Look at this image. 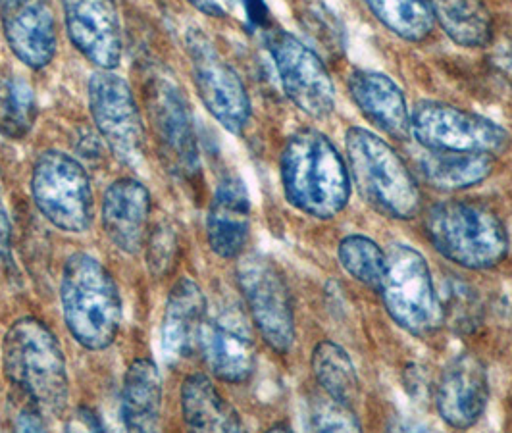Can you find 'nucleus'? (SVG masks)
Instances as JSON below:
<instances>
[{
	"label": "nucleus",
	"instance_id": "b1692460",
	"mask_svg": "<svg viewBox=\"0 0 512 433\" xmlns=\"http://www.w3.org/2000/svg\"><path fill=\"white\" fill-rule=\"evenodd\" d=\"M493 166V156L482 153L426 151L420 158L424 179L443 191H461L484 183L491 176Z\"/></svg>",
	"mask_w": 512,
	"mask_h": 433
},
{
	"label": "nucleus",
	"instance_id": "5701e85b",
	"mask_svg": "<svg viewBox=\"0 0 512 433\" xmlns=\"http://www.w3.org/2000/svg\"><path fill=\"white\" fill-rule=\"evenodd\" d=\"M181 414L195 432H241L237 410L220 395L205 374H193L181 385Z\"/></svg>",
	"mask_w": 512,
	"mask_h": 433
},
{
	"label": "nucleus",
	"instance_id": "f257e3e1",
	"mask_svg": "<svg viewBox=\"0 0 512 433\" xmlns=\"http://www.w3.org/2000/svg\"><path fill=\"white\" fill-rule=\"evenodd\" d=\"M4 378L43 418L60 416L70 401L64 351L51 328L37 318L14 322L2 341Z\"/></svg>",
	"mask_w": 512,
	"mask_h": 433
},
{
	"label": "nucleus",
	"instance_id": "f8f14e48",
	"mask_svg": "<svg viewBox=\"0 0 512 433\" xmlns=\"http://www.w3.org/2000/svg\"><path fill=\"white\" fill-rule=\"evenodd\" d=\"M266 43L287 99L310 118H328L335 87L322 58L285 29H270Z\"/></svg>",
	"mask_w": 512,
	"mask_h": 433
},
{
	"label": "nucleus",
	"instance_id": "7c9ffc66",
	"mask_svg": "<svg viewBox=\"0 0 512 433\" xmlns=\"http://www.w3.org/2000/svg\"><path fill=\"white\" fill-rule=\"evenodd\" d=\"M178 260V237L176 233L166 228V226H158L151 241H149V253H147V262H149V270L156 278L166 276L174 264Z\"/></svg>",
	"mask_w": 512,
	"mask_h": 433
},
{
	"label": "nucleus",
	"instance_id": "72a5a7b5",
	"mask_svg": "<svg viewBox=\"0 0 512 433\" xmlns=\"http://www.w3.org/2000/svg\"><path fill=\"white\" fill-rule=\"evenodd\" d=\"M26 0H0V10H6V8H12V6H18Z\"/></svg>",
	"mask_w": 512,
	"mask_h": 433
},
{
	"label": "nucleus",
	"instance_id": "423d86ee",
	"mask_svg": "<svg viewBox=\"0 0 512 433\" xmlns=\"http://www.w3.org/2000/svg\"><path fill=\"white\" fill-rule=\"evenodd\" d=\"M393 322L416 337H430L445 324V310L437 295L424 255L407 243H393L385 251V274L378 289Z\"/></svg>",
	"mask_w": 512,
	"mask_h": 433
},
{
	"label": "nucleus",
	"instance_id": "f03ea898",
	"mask_svg": "<svg viewBox=\"0 0 512 433\" xmlns=\"http://www.w3.org/2000/svg\"><path fill=\"white\" fill-rule=\"evenodd\" d=\"M280 176L285 199L312 218L330 220L349 203V168L332 141L316 129H301L287 139Z\"/></svg>",
	"mask_w": 512,
	"mask_h": 433
},
{
	"label": "nucleus",
	"instance_id": "6ab92c4d",
	"mask_svg": "<svg viewBox=\"0 0 512 433\" xmlns=\"http://www.w3.org/2000/svg\"><path fill=\"white\" fill-rule=\"evenodd\" d=\"M206 316L203 289L191 278H181L166 299L160 324V351L166 362H178L199 351Z\"/></svg>",
	"mask_w": 512,
	"mask_h": 433
},
{
	"label": "nucleus",
	"instance_id": "393cba45",
	"mask_svg": "<svg viewBox=\"0 0 512 433\" xmlns=\"http://www.w3.org/2000/svg\"><path fill=\"white\" fill-rule=\"evenodd\" d=\"M434 20L445 35L464 49L486 47L493 37V20L482 0H430Z\"/></svg>",
	"mask_w": 512,
	"mask_h": 433
},
{
	"label": "nucleus",
	"instance_id": "473e14b6",
	"mask_svg": "<svg viewBox=\"0 0 512 433\" xmlns=\"http://www.w3.org/2000/svg\"><path fill=\"white\" fill-rule=\"evenodd\" d=\"M243 4H245V10H247L251 22H255L256 26H266L268 10L262 0H243Z\"/></svg>",
	"mask_w": 512,
	"mask_h": 433
},
{
	"label": "nucleus",
	"instance_id": "412c9836",
	"mask_svg": "<svg viewBox=\"0 0 512 433\" xmlns=\"http://www.w3.org/2000/svg\"><path fill=\"white\" fill-rule=\"evenodd\" d=\"M349 93L360 112L387 135L405 139L410 133V112L403 89L382 72L357 70L349 77Z\"/></svg>",
	"mask_w": 512,
	"mask_h": 433
},
{
	"label": "nucleus",
	"instance_id": "aec40b11",
	"mask_svg": "<svg viewBox=\"0 0 512 433\" xmlns=\"http://www.w3.org/2000/svg\"><path fill=\"white\" fill-rule=\"evenodd\" d=\"M151 195L137 179L114 181L103 199V228L110 243L126 253L137 255L147 241Z\"/></svg>",
	"mask_w": 512,
	"mask_h": 433
},
{
	"label": "nucleus",
	"instance_id": "dca6fc26",
	"mask_svg": "<svg viewBox=\"0 0 512 433\" xmlns=\"http://www.w3.org/2000/svg\"><path fill=\"white\" fill-rule=\"evenodd\" d=\"M489 399L486 364L462 353L453 358L437 383L436 405L441 420L457 430L472 428L484 414Z\"/></svg>",
	"mask_w": 512,
	"mask_h": 433
},
{
	"label": "nucleus",
	"instance_id": "c85d7f7f",
	"mask_svg": "<svg viewBox=\"0 0 512 433\" xmlns=\"http://www.w3.org/2000/svg\"><path fill=\"white\" fill-rule=\"evenodd\" d=\"M337 258L343 270L366 287L380 289L385 274V251L364 235H349L339 243Z\"/></svg>",
	"mask_w": 512,
	"mask_h": 433
},
{
	"label": "nucleus",
	"instance_id": "4be33fe9",
	"mask_svg": "<svg viewBox=\"0 0 512 433\" xmlns=\"http://www.w3.org/2000/svg\"><path fill=\"white\" fill-rule=\"evenodd\" d=\"M120 414L129 432H156L162 414V378L151 358L129 364L122 385Z\"/></svg>",
	"mask_w": 512,
	"mask_h": 433
},
{
	"label": "nucleus",
	"instance_id": "bb28decb",
	"mask_svg": "<svg viewBox=\"0 0 512 433\" xmlns=\"http://www.w3.org/2000/svg\"><path fill=\"white\" fill-rule=\"evenodd\" d=\"M376 20L407 41H424L434 29L430 0H364Z\"/></svg>",
	"mask_w": 512,
	"mask_h": 433
},
{
	"label": "nucleus",
	"instance_id": "7ed1b4c3",
	"mask_svg": "<svg viewBox=\"0 0 512 433\" xmlns=\"http://www.w3.org/2000/svg\"><path fill=\"white\" fill-rule=\"evenodd\" d=\"M60 303L68 332L87 351H104L118 337L124 318L122 297L95 256L76 253L66 260Z\"/></svg>",
	"mask_w": 512,
	"mask_h": 433
},
{
	"label": "nucleus",
	"instance_id": "2eb2a0df",
	"mask_svg": "<svg viewBox=\"0 0 512 433\" xmlns=\"http://www.w3.org/2000/svg\"><path fill=\"white\" fill-rule=\"evenodd\" d=\"M149 112L162 156L181 176L197 174L199 149L193 122L187 102L170 79H154L149 91Z\"/></svg>",
	"mask_w": 512,
	"mask_h": 433
},
{
	"label": "nucleus",
	"instance_id": "0eeeda50",
	"mask_svg": "<svg viewBox=\"0 0 512 433\" xmlns=\"http://www.w3.org/2000/svg\"><path fill=\"white\" fill-rule=\"evenodd\" d=\"M31 195L54 228L83 233L93 220L91 179L83 164L60 151L41 154L31 174Z\"/></svg>",
	"mask_w": 512,
	"mask_h": 433
},
{
	"label": "nucleus",
	"instance_id": "f3484780",
	"mask_svg": "<svg viewBox=\"0 0 512 433\" xmlns=\"http://www.w3.org/2000/svg\"><path fill=\"white\" fill-rule=\"evenodd\" d=\"M251 233V197L237 174L222 176L206 216V239L214 255L239 258Z\"/></svg>",
	"mask_w": 512,
	"mask_h": 433
},
{
	"label": "nucleus",
	"instance_id": "a878e982",
	"mask_svg": "<svg viewBox=\"0 0 512 433\" xmlns=\"http://www.w3.org/2000/svg\"><path fill=\"white\" fill-rule=\"evenodd\" d=\"M312 374L326 395L353 407L359 399L360 383L347 351L333 341H322L312 353Z\"/></svg>",
	"mask_w": 512,
	"mask_h": 433
},
{
	"label": "nucleus",
	"instance_id": "4468645a",
	"mask_svg": "<svg viewBox=\"0 0 512 433\" xmlns=\"http://www.w3.org/2000/svg\"><path fill=\"white\" fill-rule=\"evenodd\" d=\"M68 37L99 70H116L122 51V26L112 0H62Z\"/></svg>",
	"mask_w": 512,
	"mask_h": 433
},
{
	"label": "nucleus",
	"instance_id": "a211bd4d",
	"mask_svg": "<svg viewBox=\"0 0 512 433\" xmlns=\"http://www.w3.org/2000/svg\"><path fill=\"white\" fill-rule=\"evenodd\" d=\"M10 51L31 70L47 68L56 54L58 35L54 12L47 0H26L0 10Z\"/></svg>",
	"mask_w": 512,
	"mask_h": 433
},
{
	"label": "nucleus",
	"instance_id": "c756f323",
	"mask_svg": "<svg viewBox=\"0 0 512 433\" xmlns=\"http://www.w3.org/2000/svg\"><path fill=\"white\" fill-rule=\"evenodd\" d=\"M308 428L314 432H360V422L353 407L324 395L310 405Z\"/></svg>",
	"mask_w": 512,
	"mask_h": 433
},
{
	"label": "nucleus",
	"instance_id": "1a4fd4ad",
	"mask_svg": "<svg viewBox=\"0 0 512 433\" xmlns=\"http://www.w3.org/2000/svg\"><path fill=\"white\" fill-rule=\"evenodd\" d=\"M195 89L214 120L233 135H241L251 120V101L237 72L199 27L185 35Z\"/></svg>",
	"mask_w": 512,
	"mask_h": 433
},
{
	"label": "nucleus",
	"instance_id": "20e7f679",
	"mask_svg": "<svg viewBox=\"0 0 512 433\" xmlns=\"http://www.w3.org/2000/svg\"><path fill=\"white\" fill-rule=\"evenodd\" d=\"M426 235L437 253L468 270H489L509 253V235L499 216L472 201H447L428 210Z\"/></svg>",
	"mask_w": 512,
	"mask_h": 433
},
{
	"label": "nucleus",
	"instance_id": "9b49d317",
	"mask_svg": "<svg viewBox=\"0 0 512 433\" xmlns=\"http://www.w3.org/2000/svg\"><path fill=\"white\" fill-rule=\"evenodd\" d=\"M89 110L101 139L112 154L139 166L145 153V129L128 81L114 70H97L87 85Z\"/></svg>",
	"mask_w": 512,
	"mask_h": 433
},
{
	"label": "nucleus",
	"instance_id": "ddd939ff",
	"mask_svg": "<svg viewBox=\"0 0 512 433\" xmlns=\"http://www.w3.org/2000/svg\"><path fill=\"white\" fill-rule=\"evenodd\" d=\"M199 351L210 372L222 382H247L255 370L253 333L247 318L235 306L206 316Z\"/></svg>",
	"mask_w": 512,
	"mask_h": 433
},
{
	"label": "nucleus",
	"instance_id": "6e6552de",
	"mask_svg": "<svg viewBox=\"0 0 512 433\" xmlns=\"http://www.w3.org/2000/svg\"><path fill=\"white\" fill-rule=\"evenodd\" d=\"M410 135L426 151L505 153L511 135L484 116L445 102H420L410 114Z\"/></svg>",
	"mask_w": 512,
	"mask_h": 433
},
{
	"label": "nucleus",
	"instance_id": "39448f33",
	"mask_svg": "<svg viewBox=\"0 0 512 433\" xmlns=\"http://www.w3.org/2000/svg\"><path fill=\"white\" fill-rule=\"evenodd\" d=\"M345 147L349 174L359 187L360 197L387 218H414L420 208V191L393 147L364 128L349 129Z\"/></svg>",
	"mask_w": 512,
	"mask_h": 433
},
{
	"label": "nucleus",
	"instance_id": "2f4dec72",
	"mask_svg": "<svg viewBox=\"0 0 512 433\" xmlns=\"http://www.w3.org/2000/svg\"><path fill=\"white\" fill-rule=\"evenodd\" d=\"M199 12L212 18H228L239 6L241 0H187Z\"/></svg>",
	"mask_w": 512,
	"mask_h": 433
},
{
	"label": "nucleus",
	"instance_id": "9d476101",
	"mask_svg": "<svg viewBox=\"0 0 512 433\" xmlns=\"http://www.w3.org/2000/svg\"><path fill=\"white\" fill-rule=\"evenodd\" d=\"M237 283L262 339L276 353H287L295 343V312L282 272L266 256L241 255Z\"/></svg>",
	"mask_w": 512,
	"mask_h": 433
},
{
	"label": "nucleus",
	"instance_id": "cd10ccee",
	"mask_svg": "<svg viewBox=\"0 0 512 433\" xmlns=\"http://www.w3.org/2000/svg\"><path fill=\"white\" fill-rule=\"evenodd\" d=\"M37 118L35 93L22 77H0V135L20 141Z\"/></svg>",
	"mask_w": 512,
	"mask_h": 433
}]
</instances>
